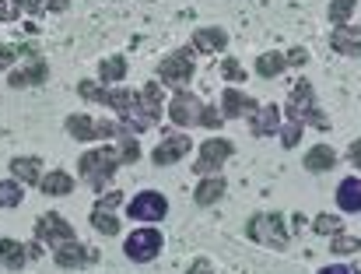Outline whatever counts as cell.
<instances>
[{
	"label": "cell",
	"mask_w": 361,
	"mask_h": 274,
	"mask_svg": "<svg viewBox=\"0 0 361 274\" xmlns=\"http://www.w3.org/2000/svg\"><path fill=\"white\" fill-rule=\"evenodd\" d=\"M288 120L291 124H312L316 131H330V120L316 109V95L309 81H295L291 95H288Z\"/></svg>",
	"instance_id": "obj_1"
},
{
	"label": "cell",
	"mask_w": 361,
	"mask_h": 274,
	"mask_svg": "<svg viewBox=\"0 0 361 274\" xmlns=\"http://www.w3.org/2000/svg\"><path fill=\"white\" fill-rule=\"evenodd\" d=\"M120 151L116 148H99V151H88V155H81V176H85V183H92L95 190H102L109 179H113V172L120 169Z\"/></svg>",
	"instance_id": "obj_2"
},
{
	"label": "cell",
	"mask_w": 361,
	"mask_h": 274,
	"mask_svg": "<svg viewBox=\"0 0 361 274\" xmlns=\"http://www.w3.org/2000/svg\"><path fill=\"white\" fill-rule=\"evenodd\" d=\"M249 239L259 243V246H270V250H284L288 246V222L281 215H252L249 222Z\"/></svg>",
	"instance_id": "obj_3"
},
{
	"label": "cell",
	"mask_w": 361,
	"mask_h": 274,
	"mask_svg": "<svg viewBox=\"0 0 361 274\" xmlns=\"http://www.w3.org/2000/svg\"><path fill=\"white\" fill-rule=\"evenodd\" d=\"M193 71H197V64H193V49H176V53H169L165 60H161V67H158V81L161 85H172V88H186L190 81H193Z\"/></svg>",
	"instance_id": "obj_4"
},
{
	"label": "cell",
	"mask_w": 361,
	"mask_h": 274,
	"mask_svg": "<svg viewBox=\"0 0 361 274\" xmlns=\"http://www.w3.org/2000/svg\"><path fill=\"white\" fill-rule=\"evenodd\" d=\"M161 246H165V239H161L158 229H137V232L126 236L123 254H126L130 261H137V264H147V261H154V257L161 254Z\"/></svg>",
	"instance_id": "obj_5"
},
{
	"label": "cell",
	"mask_w": 361,
	"mask_h": 274,
	"mask_svg": "<svg viewBox=\"0 0 361 274\" xmlns=\"http://www.w3.org/2000/svg\"><path fill=\"white\" fill-rule=\"evenodd\" d=\"M67 134L74 137V141H95V137L126 134V127L106 124V120H92L88 113H74V117H67Z\"/></svg>",
	"instance_id": "obj_6"
},
{
	"label": "cell",
	"mask_w": 361,
	"mask_h": 274,
	"mask_svg": "<svg viewBox=\"0 0 361 274\" xmlns=\"http://www.w3.org/2000/svg\"><path fill=\"white\" fill-rule=\"evenodd\" d=\"M78 92H81L85 99H92V102H106V106H113L116 113H126L130 106H137V92H130V88H99L95 81H81Z\"/></svg>",
	"instance_id": "obj_7"
},
{
	"label": "cell",
	"mask_w": 361,
	"mask_h": 274,
	"mask_svg": "<svg viewBox=\"0 0 361 274\" xmlns=\"http://www.w3.org/2000/svg\"><path fill=\"white\" fill-rule=\"evenodd\" d=\"M232 151H235L232 141H225V137H211V141H204L200 158H197L193 169H197L200 176H218V169L225 165V158H232Z\"/></svg>",
	"instance_id": "obj_8"
},
{
	"label": "cell",
	"mask_w": 361,
	"mask_h": 274,
	"mask_svg": "<svg viewBox=\"0 0 361 274\" xmlns=\"http://www.w3.org/2000/svg\"><path fill=\"white\" fill-rule=\"evenodd\" d=\"M126 215H130L133 222H161V218L169 215V201H165L161 193H154V190H144V193H137V197L126 204Z\"/></svg>",
	"instance_id": "obj_9"
},
{
	"label": "cell",
	"mask_w": 361,
	"mask_h": 274,
	"mask_svg": "<svg viewBox=\"0 0 361 274\" xmlns=\"http://www.w3.org/2000/svg\"><path fill=\"white\" fill-rule=\"evenodd\" d=\"M35 239H39V243H49V246H56V243H67V239H74V229H71V222H63L56 211H49V215L35 218Z\"/></svg>",
	"instance_id": "obj_10"
},
{
	"label": "cell",
	"mask_w": 361,
	"mask_h": 274,
	"mask_svg": "<svg viewBox=\"0 0 361 274\" xmlns=\"http://www.w3.org/2000/svg\"><path fill=\"white\" fill-rule=\"evenodd\" d=\"M53 261H56L60 268H85V264L99 261V250L81 246L78 239H67V243H56V246H53Z\"/></svg>",
	"instance_id": "obj_11"
},
{
	"label": "cell",
	"mask_w": 361,
	"mask_h": 274,
	"mask_svg": "<svg viewBox=\"0 0 361 274\" xmlns=\"http://www.w3.org/2000/svg\"><path fill=\"white\" fill-rule=\"evenodd\" d=\"M200 99L197 95H190V92H176V99H172V106H169V117H172V124H179V127H193V124H200Z\"/></svg>",
	"instance_id": "obj_12"
},
{
	"label": "cell",
	"mask_w": 361,
	"mask_h": 274,
	"mask_svg": "<svg viewBox=\"0 0 361 274\" xmlns=\"http://www.w3.org/2000/svg\"><path fill=\"white\" fill-rule=\"evenodd\" d=\"M259 106H256V99H249L245 92L239 88H228L225 95H221V117L225 120H239V117H252Z\"/></svg>",
	"instance_id": "obj_13"
},
{
	"label": "cell",
	"mask_w": 361,
	"mask_h": 274,
	"mask_svg": "<svg viewBox=\"0 0 361 274\" xmlns=\"http://www.w3.org/2000/svg\"><path fill=\"white\" fill-rule=\"evenodd\" d=\"M186 151H190V137L172 134V137H165V141H161V144L151 151V162H154V165H172V162H179Z\"/></svg>",
	"instance_id": "obj_14"
},
{
	"label": "cell",
	"mask_w": 361,
	"mask_h": 274,
	"mask_svg": "<svg viewBox=\"0 0 361 274\" xmlns=\"http://www.w3.org/2000/svg\"><path fill=\"white\" fill-rule=\"evenodd\" d=\"M330 46L344 56H361V25H337L330 35Z\"/></svg>",
	"instance_id": "obj_15"
},
{
	"label": "cell",
	"mask_w": 361,
	"mask_h": 274,
	"mask_svg": "<svg viewBox=\"0 0 361 274\" xmlns=\"http://www.w3.org/2000/svg\"><path fill=\"white\" fill-rule=\"evenodd\" d=\"M46 78H49L46 60H42V56H32V64H28L25 71H11V74H7V85H11V88H28V85H42Z\"/></svg>",
	"instance_id": "obj_16"
},
{
	"label": "cell",
	"mask_w": 361,
	"mask_h": 274,
	"mask_svg": "<svg viewBox=\"0 0 361 274\" xmlns=\"http://www.w3.org/2000/svg\"><path fill=\"white\" fill-rule=\"evenodd\" d=\"M277 127H281V109H277V106H259V109L249 117L252 137H267V134H274Z\"/></svg>",
	"instance_id": "obj_17"
},
{
	"label": "cell",
	"mask_w": 361,
	"mask_h": 274,
	"mask_svg": "<svg viewBox=\"0 0 361 274\" xmlns=\"http://www.w3.org/2000/svg\"><path fill=\"white\" fill-rule=\"evenodd\" d=\"M225 46H228L225 28H197L193 32V49L197 53H221Z\"/></svg>",
	"instance_id": "obj_18"
},
{
	"label": "cell",
	"mask_w": 361,
	"mask_h": 274,
	"mask_svg": "<svg viewBox=\"0 0 361 274\" xmlns=\"http://www.w3.org/2000/svg\"><path fill=\"white\" fill-rule=\"evenodd\" d=\"M39 190L49 193V197H67V193H74V176L63 172V169H53L39 179Z\"/></svg>",
	"instance_id": "obj_19"
},
{
	"label": "cell",
	"mask_w": 361,
	"mask_h": 274,
	"mask_svg": "<svg viewBox=\"0 0 361 274\" xmlns=\"http://www.w3.org/2000/svg\"><path fill=\"white\" fill-rule=\"evenodd\" d=\"M309 172H330L334 165H337V151L330 148V144H316L309 155H305V162H302Z\"/></svg>",
	"instance_id": "obj_20"
},
{
	"label": "cell",
	"mask_w": 361,
	"mask_h": 274,
	"mask_svg": "<svg viewBox=\"0 0 361 274\" xmlns=\"http://www.w3.org/2000/svg\"><path fill=\"white\" fill-rule=\"evenodd\" d=\"M337 204H341V211L358 215L361 211V179H344V183L337 186Z\"/></svg>",
	"instance_id": "obj_21"
},
{
	"label": "cell",
	"mask_w": 361,
	"mask_h": 274,
	"mask_svg": "<svg viewBox=\"0 0 361 274\" xmlns=\"http://www.w3.org/2000/svg\"><path fill=\"white\" fill-rule=\"evenodd\" d=\"M193 197H197V204H200V208L218 204V201L225 197V179H221V176H207V179L197 186V193H193Z\"/></svg>",
	"instance_id": "obj_22"
},
{
	"label": "cell",
	"mask_w": 361,
	"mask_h": 274,
	"mask_svg": "<svg viewBox=\"0 0 361 274\" xmlns=\"http://www.w3.org/2000/svg\"><path fill=\"white\" fill-rule=\"evenodd\" d=\"M11 172H14L18 183H39L42 179V162L39 158H14Z\"/></svg>",
	"instance_id": "obj_23"
},
{
	"label": "cell",
	"mask_w": 361,
	"mask_h": 274,
	"mask_svg": "<svg viewBox=\"0 0 361 274\" xmlns=\"http://www.w3.org/2000/svg\"><path fill=\"white\" fill-rule=\"evenodd\" d=\"M25 261H28V250L21 246V243H14V239H0V264L4 268H25Z\"/></svg>",
	"instance_id": "obj_24"
},
{
	"label": "cell",
	"mask_w": 361,
	"mask_h": 274,
	"mask_svg": "<svg viewBox=\"0 0 361 274\" xmlns=\"http://www.w3.org/2000/svg\"><path fill=\"white\" fill-rule=\"evenodd\" d=\"M284 67H288V56H284V53H263V56L256 60V74H259V78H267V81H270V78H277Z\"/></svg>",
	"instance_id": "obj_25"
},
{
	"label": "cell",
	"mask_w": 361,
	"mask_h": 274,
	"mask_svg": "<svg viewBox=\"0 0 361 274\" xmlns=\"http://www.w3.org/2000/svg\"><path fill=\"white\" fill-rule=\"evenodd\" d=\"M92 225H95V232H102V236H120V218L109 215L106 208H95V211H92Z\"/></svg>",
	"instance_id": "obj_26"
},
{
	"label": "cell",
	"mask_w": 361,
	"mask_h": 274,
	"mask_svg": "<svg viewBox=\"0 0 361 274\" xmlns=\"http://www.w3.org/2000/svg\"><path fill=\"white\" fill-rule=\"evenodd\" d=\"M99 78H102V81H123V78H126V56L116 53V56L102 60V64H99Z\"/></svg>",
	"instance_id": "obj_27"
},
{
	"label": "cell",
	"mask_w": 361,
	"mask_h": 274,
	"mask_svg": "<svg viewBox=\"0 0 361 274\" xmlns=\"http://www.w3.org/2000/svg\"><path fill=\"white\" fill-rule=\"evenodd\" d=\"M137 95H140V106H144V109H151V113L161 117V81H147Z\"/></svg>",
	"instance_id": "obj_28"
},
{
	"label": "cell",
	"mask_w": 361,
	"mask_h": 274,
	"mask_svg": "<svg viewBox=\"0 0 361 274\" xmlns=\"http://www.w3.org/2000/svg\"><path fill=\"white\" fill-rule=\"evenodd\" d=\"M21 183L18 179H0V208H18L21 204Z\"/></svg>",
	"instance_id": "obj_29"
},
{
	"label": "cell",
	"mask_w": 361,
	"mask_h": 274,
	"mask_svg": "<svg viewBox=\"0 0 361 274\" xmlns=\"http://www.w3.org/2000/svg\"><path fill=\"white\" fill-rule=\"evenodd\" d=\"M312 229H316L319 236H337V232H344V222H341L337 215H319V218L312 222Z\"/></svg>",
	"instance_id": "obj_30"
},
{
	"label": "cell",
	"mask_w": 361,
	"mask_h": 274,
	"mask_svg": "<svg viewBox=\"0 0 361 274\" xmlns=\"http://www.w3.org/2000/svg\"><path fill=\"white\" fill-rule=\"evenodd\" d=\"M355 7H358V0H334L326 14H330V21H334V25H344V21L351 18V11H355Z\"/></svg>",
	"instance_id": "obj_31"
},
{
	"label": "cell",
	"mask_w": 361,
	"mask_h": 274,
	"mask_svg": "<svg viewBox=\"0 0 361 274\" xmlns=\"http://www.w3.org/2000/svg\"><path fill=\"white\" fill-rule=\"evenodd\" d=\"M32 53H35V46H11V42H7V46H0V71H4V67H11L18 56H32Z\"/></svg>",
	"instance_id": "obj_32"
},
{
	"label": "cell",
	"mask_w": 361,
	"mask_h": 274,
	"mask_svg": "<svg viewBox=\"0 0 361 274\" xmlns=\"http://www.w3.org/2000/svg\"><path fill=\"white\" fill-rule=\"evenodd\" d=\"M330 250H334V254H341V257H348V254H358V250H361V239H358V236H344V232H337Z\"/></svg>",
	"instance_id": "obj_33"
},
{
	"label": "cell",
	"mask_w": 361,
	"mask_h": 274,
	"mask_svg": "<svg viewBox=\"0 0 361 274\" xmlns=\"http://www.w3.org/2000/svg\"><path fill=\"white\" fill-rule=\"evenodd\" d=\"M116 151H120V158H123V162H137L140 148H137V141L130 137V131H126V134H120V148H116Z\"/></svg>",
	"instance_id": "obj_34"
},
{
	"label": "cell",
	"mask_w": 361,
	"mask_h": 274,
	"mask_svg": "<svg viewBox=\"0 0 361 274\" xmlns=\"http://www.w3.org/2000/svg\"><path fill=\"white\" fill-rule=\"evenodd\" d=\"M221 124H225V117H221L214 106H204V109H200V127H211V131H218Z\"/></svg>",
	"instance_id": "obj_35"
},
{
	"label": "cell",
	"mask_w": 361,
	"mask_h": 274,
	"mask_svg": "<svg viewBox=\"0 0 361 274\" xmlns=\"http://www.w3.org/2000/svg\"><path fill=\"white\" fill-rule=\"evenodd\" d=\"M298 141H302V124H288V127L281 131V144H284V148H295Z\"/></svg>",
	"instance_id": "obj_36"
},
{
	"label": "cell",
	"mask_w": 361,
	"mask_h": 274,
	"mask_svg": "<svg viewBox=\"0 0 361 274\" xmlns=\"http://www.w3.org/2000/svg\"><path fill=\"white\" fill-rule=\"evenodd\" d=\"M221 71H225V78H228V81H245V71H242L239 60H225V67H221Z\"/></svg>",
	"instance_id": "obj_37"
},
{
	"label": "cell",
	"mask_w": 361,
	"mask_h": 274,
	"mask_svg": "<svg viewBox=\"0 0 361 274\" xmlns=\"http://www.w3.org/2000/svg\"><path fill=\"white\" fill-rule=\"evenodd\" d=\"M120 204H123V193H120V190H109V193H106V197H102L95 208H106V211H113V208H120Z\"/></svg>",
	"instance_id": "obj_38"
},
{
	"label": "cell",
	"mask_w": 361,
	"mask_h": 274,
	"mask_svg": "<svg viewBox=\"0 0 361 274\" xmlns=\"http://www.w3.org/2000/svg\"><path fill=\"white\" fill-rule=\"evenodd\" d=\"M14 7H21V11H28V14H42L46 0H14Z\"/></svg>",
	"instance_id": "obj_39"
},
{
	"label": "cell",
	"mask_w": 361,
	"mask_h": 274,
	"mask_svg": "<svg viewBox=\"0 0 361 274\" xmlns=\"http://www.w3.org/2000/svg\"><path fill=\"white\" fill-rule=\"evenodd\" d=\"M284 56H288V67H302V64L309 60V53H305V49H288Z\"/></svg>",
	"instance_id": "obj_40"
},
{
	"label": "cell",
	"mask_w": 361,
	"mask_h": 274,
	"mask_svg": "<svg viewBox=\"0 0 361 274\" xmlns=\"http://www.w3.org/2000/svg\"><path fill=\"white\" fill-rule=\"evenodd\" d=\"M348 155H351V162L361 169V137L358 141H351V148H348Z\"/></svg>",
	"instance_id": "obj_41"
},
{
	"label": "cell",
	"mask_w": 361,
	"mask_h": 274,
	"mask_svg": "<svg viewBox=\"0 0 361 274\" xmlns=\"http://www.w3.org/2000/svg\"><path fill=\"white\" fill-rule=\"evenodd\" d=\"M186 274H214V271H211V264H207V261H193V268H190Z\"/></svg>",
	"instance_id": "obj_42"
},
{
	"label": "cell",
	"mask_w": 361,
	"mask_h": 274,
	"mask_svg": "<svg viewBox=\"0 0 361 274\" xmlns=\"http://www.w3.org/2000/svg\"><path fill=\"white\" fill-rule=\"evenodd\" d=\"M18 18V7H7V4H0V21H14Z\"/></svg>",
	"instance_id": "obj_43"
},
{
	"label": "cell",
	"mask_w": 361,
	"mask_h": 274,
	"mask_svg": "<svg viewBox=\"0 0 361 274\" xmlns=\"http://www.w3.org/2000/svg\"><path fill=\"white\" fill-rule=\"evenodd\" d=\"M319 274H358V271H351V268H344V264H334V268H323Z\"/></svg>",
	"instance_id": "obj_44"
},
{
	"label": "cell",
	"mask_w": 361,
	"mask_h": 274,
	"mask_svg": "<svg viewBox=\"0 0 361 274\" xmlns=\"http://www.w3.org/2000/svg\"><path fill=\"white\" fill-rule=\"evenodd\" d=\"M67 4H71V0H46L49 11H67Z\"/></svg>",
	"instance_id": "obj_45"
},
{
	"label": "cell",
	"mask_w": 361,
	"mask_h": 274,
	"mask_svg": "<svg viewBox=\"0 0 361 274\" xmlns=\"http://www.w3.org/2000/svg\"><path fill=\"white\" fill-rule=\"evenodd\" d=\"M25 250H28V257H39V254H42V246H39V239H35V243H28Z\"/></svg>",
	"instance_id": "obj_46"
},
{
	"label": "cell",
	"mask_w": 361,
	"mask_h": 274,
	"mask_svg": "<svg viewBox=\"0 0 361 274\" xmlns=\"http://www.w3.org/2000/svg\"><path fill=\"white\" fill-rule=\"evenodd\" d=\"M0 4H4V0H0Z\"/></svg>",
	"instance_id": "obj_47"
}]
</instances>
